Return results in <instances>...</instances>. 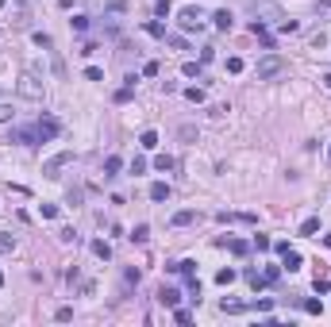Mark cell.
<instances>
[{
    "instance_id": "cell-13",
    "label": "cell",
    "mask_w": 331,
    "mask_h": 327,
    "mask_svg": "<svg viewBox=\"0 0 331 327\" xmlns=\"http://www.w3.org/2000/svg\"><path fill=\"white\" fill-rule=\"evenodd\" d=\"M169 270L181 273V277H197V262H193V258H181V262H177V266H169Z\"/></svg>"
},
{
    "instance_id": "cell-23",
    "label": "cell",
    "mask_w": 331,
    "mask_h": 327,
    "mask_svg": "<svg viewBox=\"0 0 331 327\" xmlns=\"http://www.w3.org/2000/svg\"><path fill=\"white\" fill-rule=\"evenodd\" d=\"M173 158H169V154H158V158H154V169H162V173H169V169H173Z\"/></svg>"
},
{
    "instance_id": "cell-35",
    "label": "cell",
    "mask_w": 331,
    "mask_h": 327,
    "mask_svg": "<svg viewBox=\"0 0 331 327\" xmlns=\"http://www.w3.org/2000/svg\"><path fill=\"white\" fill-rule=\"evenodd\" d=\"M216 281H220V285H231V281H235V270H220V273H216Z\"/></svg>"
},
{
    "instance_id": "cell-20",
    "label": "cell",
    "mask_w": 331,
    "mask_h": 327,
    "mask_svg": "<svg viewBox=\"0 0 331 327\" xmlns=\"http://www.w3.org/2000/svg\"><path fill=\"white\" fill-rule=\"evenodd\" d=\"M143 31H147V35H154V39H166V27L158 23V19H150V23H143Z\"/></svg>"
},
{
    "instance_id": "cell-31",
    "label": "cell",
    "mask_w": 331,
    "mask_h": 327,
    "mask_svg": "<svg viewBox=\"0 0 331 327\" xmlns=\"http://www.w3.org/2000/svg\"><path fill=\"white\" fill-rule=\"evenodd\" d=\"M16 250V239L12 235H0V254H12Z\"/></svg>"
},
{
    "instance_id": "cell-17",
    "label": "cell",
    "mask_w": 331,
    "mask_h": 327,
    "mask_svg": "<svg viewBox=\"0 0 331 327\" xmlns=\"http://www.w3.org/2000/svg\"><path fill=\"white\" fill-rule=\"evenodd\" d=\"M247 281H250V289H266V285H270L266 273H258V270H247Z\"/></svg>"
},
{
    "instance_id": "cell-34",
    "label": "cell",
    "mask_w": 331,
    "mask_h": 327,
    "mask_svg": "<svg viewBox=\"0 0 331 327\" xmlns=\"http://www.w3.org/2000/svg\"><path fill=\"white\" fill-rule=\"evenodd\" d=\"M54 320H58V324H69V320H73V308H58Z\"/></svg>"
},
{
    "instance_id": "cell-9",
    "label": "cell",
    "mask_w": 331,
    "mask_h": 327,
    "mask_svg": "<svg viewBox=\"0 0 331 327\" xmlns=\"http://www.w3.org/2000/svg\"><path fill=\"white\" fill-rule=\"evenodd\" d=\"M212 23H216V27H220V31H231V27H235V16H231V12H227V8H220V12H216V16H212Z\"/></svg>"
},
{
    "instance_id": "cell-29",
    "label": "cell",
    "mask_w": 331,
    "mask_h": 327,
    "mask_svg": "<svg viewBox=\"0 0 331 327\" xmlns=\"http://www.w3.org/2000/svg\"><path fill=\"white\" fill-rule=\"evenodd\" d=\"M304 312H308V316H320V312H324V300H304Z\"/></svg>"
},
{
    "instance_id": "cell-36",
    "label": "cell",
    "mask_w": 331,
    "mask_h": 327,
    "mask_svg": "<svg viewBox=\"0 0 331 327\" xmlns=\"http://www.w3.org/2000/svg\"><path fill=\"white\" fill-rule=\"evenodd\" d=\"M227 73H243V58H227Z\"/></svg>"
},
{
    "instance_id": "cell-5",
    "label": "cell",
    "mask_w": 331,
    "mask_h": 327,
    "mask_svg": "<svg viewBox=\"0 0 331 327\" xmlns=\"http://www.w3.org/2000/svg\"><path fill=\"white\" fill-rule=\"evenodd\" d=\"M177 23H181L185 31H200V12H197V8H185V12L177 16Z\"/></svg>"
},
{
    "instance_id": "cell-7",
    "label": "cell",
    "mask_w": 331,
    "mask_h": 327,
    "mask_svg": "<svg viewBox=\"0 0 331 327\" xmlns=\"http://www.w3.org/2000/svg\"><path fill=\"white\" fill-rule=\"evenodd\" d=\"M8 143H39V131H35V127H16V131L8 135Z\"/></svg>"
},
{
    "instance_id": "cell-6",
    "label": "cell",
    "mask_w": 331,
    "mask_h": 327,
    "mask_svg": "<svg viewBox=\"0 0 331 327\" xmlns=\"http://www.w3.org/2000/svg\"><path fill=\"white\" fill-rule=\"evenodd\" d=\"M158 304H166V308H177V304H181V293H177L173 285H162V289H158Z\"/></svg>"
},
{
    "instance_id": "cell-19",
    "label": "cell",
    "mask_w": 331,
    "mask_h": 327,
    "mask_svg": "<svg viewBox=\"0 0 331 327\" xmlns=\"http://www.w3.org/2000/svg\"><path fill=\"white\" fill-rule=\"evenodd\" d=\"M166 47H173V50H189V43H185V39H181V35H169V31H166V39H162Z\"/></svg>"
},
{
    "instance_id": "cell-4",
    "label": "cell",
    "mask_w": 331,
    "mask_h": 327,
    "mask_svg": "<svg viewBox=\"0 0 331 327\" xmlns=\"http://www.w3.org/2000/svg\"><path fill=\"white\" fill-rule=\"evenodd\" d=\"M35 131H39V143H50V139L62 135V123H58L54 115H43V119L35 123Z\"/></svg>"
},
{
    "instance_id": "cell-46",
    "label": "cell",
    "mask_w": 331,
    "mask_h": 327,
    "mask_svg": "<svg viewBox=\"0 0 331 327\" xmlns=\"http://www.w3.org/2000/svg\"><path fill=\"white\" fill-rule=\"evenodd\" d=\"M0 285H4V273H0Z\"/></svg>"
},
{
    "instance_id": "cell-33",
    "label": "cell",
    "mask_w": 331,
    "mask_h": 327,
    "mask_svg": "<svg viewBox=\"0 0 331 327\" xmlns=\"http://www.w3.org/2000/svg\"><path fill=\"white\" fill-rule=\"evenodd\" d=\"M58 239H62V243H77V231H73V227H62Z\"/></svg>"
},
{
    "instance_id": "cell-38",
    "label": "cell",
    "mask_w": 331,
    "mask_h": 327,
    "mask_svg": "<svg viewBox=\"0 0 331 327\" xmlns=\"http://www.w3.org/2000/svg\"><path fill=\"white\" fill-rule=\"evenodd\" d=\"M43 219H58V204H43Z\"/></svg>"
},
{
    "instance_id": "cell-18",
    "label": "cell",
    "mask_w": 331,
    "mask_h": 327,
    "mask_svg": "<svg viewBox=\"0 0 331 327\" xmlns=\"http://www.w3.org/2000/svg\"><path fill=\"white\" fill-rule=\"evenodd\" d=\"M181 73H185V77H200V73H204V62H185Z\"/></svg>"
},
{
    "instance_id": "cell-44",
    "label": "cell",
    "mask_w": 331,
    "mask_h": 327,
    "mask_svg": "<svg viewBox=\"0 0 331 327\" xmlns=\"http://www.w3.org/2000/svg\"><path fill=\"white\" fill-rule=\"evenodd\" d=\"M328 162H331V147H328Z\"/></svg>"
},
{
    "instance_id": "cell-27",
    "label": "cell",
    "mask_w": 331,
    "mask_h": 327,
    "mask_svg": "<svg viewBox=\"0 0 331 327\" xmlns=\"http://www.w3.org/2000/svg\"><path fill=\"white\" fill-rule=\"evenodd\" d=\"M316 231H320V219L312 216V219H304V223H300V235H316Z\"/></svg>"
},
{
    "instance_id": "cell-28",
    "label": "cell",
    "mask_w": 331,
    "mask_h": 327,
    "mask_svg": "<svg viewBox=\"0 0 331 327\" xmlns=\"http://www.w3.org/2000/svg\"><path fill=\"white\" fill-rule=\"evenodd\" d=\"M35 47H43V50H50V47H54V39H50V35H43V31H35Z\"/></svg>"
},
{
    "instance_id": "cell-1",
    "label": "cell",
    "mask_w": 331,
    "mask_h": 327,
    "mask_svg": "<svg viewBox=\"0 0 331 327\" xmlns=\"http://www.w3.org/2000/svg\"><path fill=\"white\" fill-rule=\"evenodd\" d=\"M289 69V62L281 54H266V58H258V65H254V73H258V81H274V77H281Z\"/></svg>"
},
{
    "instance_id": "cell-14",
    "label": "cell",
    "mask_w": 331,
    "mask_h": 327,
    "mask_svg": "<svg viewBox=\"0 0 331 327\" xmlns=\"http://www.w3.org/2000/svg\"><path fill=\"white\" fill-rule=\"evenodd\" d=\"M119 169H123V158H119V154H108V158H104V177H116Z\"/></svg>"
},
{
    "instance_id": "cell-37",
    "label": "cell",
    "mask_w": 331,
    "mask_h": 327,
    "mask_svg": "<svg viewBox=\"0 0 331 327\" xmlns=\"http://www.w3.org/2000/svg\"><path fill=\"white\" fill-rule=\"evenodd\" d=\"M254 246H258V250H270L274 243H270V235H254Z\"/></svg>"
},
{
    "instance_id": "cell-15",
    "label": "cell",
    "mask_w": 331,
    "mask_h": 327,
    "mask_svg": "<svg viewBox=\"0 0 331 327\" xmlns=\"http://www.w3.org/2000/svg\"><path fill=\"white\" fill-rule=\"evenodd\" d=\"M93 254H97L100 262H108V258H112V246L104 243V239H93Z\"/></svg>"
},
{
    "instance_id": "cell-16",
    "label": "cell",
    "mask_w": 331,
    "mask_h": 327,
    "mask_svg": "<svg viewBox=\"0 0 331 327\" xmlns=\"http://www.w3.org/2000/svg\"><path fill=\"white\" fill-rule=\"evenodd\" d=\"M139 147H143V150H154V147H158V131H143V135H139Z\"/></svg>"
},
{
    "instance_id": "cell-12",
    "label": "cell",
    "mask_w": 331,
    "mask_h": 327,
    "mask_svg": "<svg viewBox=\"0 0 331 327\" xmlns=\"http://www.w3.org/2000/svg\"><path fill=\"white\" fill-rule=\"evenodd\" d=\"M193 219H197V212H193V208H181V212H173V219H169V223H173V227H189Z\"/></svg>"
},
{
    "instance_id": "cell-26",
    "label": "cell",
    "mask_w": 331,
    "mask_h": 327,
    "mask_svg": "<svg viewBox=\"0 0 331 327\" xmlns=\"http://www.w3.org/2000/svg\"><path fill=\"white\" fill-rule=\"evenodd\" d=\"M131 239H135V243H147V239H150V227H147V223H139V227L131 231Z\"/></svg>"
},
{
    "instance_id": "cell-21",
    "label": "cell",
    "mask_w": 331,
    "mask_h": 327,
    "mask_svg": "<svg viewBox=\"0 0 331 327\" xmlns=\"http://www.w3.org/2000/svg\"><path fill=\"white\" fill-rule=\"evenodd\" d=\"M131 97H135V85H131V81H127V85H123V89H119V93H116V104H127V100H131Z\"/></svg>"
},
{
    "instance_id": "cell-8",
    "label": "cell",
    "mask_w": 331,
    "mask_h": 327,
    "mask_svg": "<svg viewBox=\"0 0 331 327\" xmlns=\"http://www.w3.org/2000/svg\"><path fill=\"white\" fill-rule=\"evenodd\" d=\"M281 258H285V262H281V266H285V270H289V273H297V270H300V266H304V258H300V254H297V250H293V246H289V250H285V254H281Z\"/></svg>"
},
{
    "instance_id": "cell-2",
    "label": "cell",
    "mask_w": 331,
    "mask_h": 327,
    "mask_svg": "<svg viewBox=\"0 0 331 327\" xmlns=\"http://www.w3.org/2000/svg\"><path fill=\"white\" fill-rule=\"evenodd\" d=\"M19 97H27V100H43V81H39L35 69H23V77H19Z\"/></svg>"
},
{
    "instance_id": "cell-32",
    "label": "cell",
    "mask_w": 331,
    "mask_h": 327,
    "mask_svg": "<svg viewBox=\"0 0 331 327\" xmlns=\"http://www.w3.org/2000/svg\"><path fill=\"white\" fill-rule=\"evenodd\" d=\"M281 31H285V35H297L300 23H297V19H281Z\"/></svg>"
},
{
    "instance_id": "cell-40",
    "label": "cell",
    "mask_w": 331,
    "mask_h": 327,
    "mask_svg": "<svg viewBox=\"0 0 331 327\" xmlns=\"http://www.w3.org/2000/svg\"><path fill=\"white\" fill-rule=\"evenodd\" d=\"M85 77H89V81H104V73H100L97 65H89V69H85Z\"/></svg>"
},
{
    "instance_id": "cell-22",
    "label": "cell",
    "mask_w": 331,
    "mask_h": 327,
    "mask_svg": "<svg viewBox=\"0 0 331 327\" xmlns=\"http://www.w3.org/2000/svg\"><path fill=\"white\" fill-rule=\"evenodd\" d=\"M220 308H223V312H227V316H239V312H243L247 304H243V300H223Z\"/></svg>"
},
{
    "instance_id": "cell-11",
    "label": "cell",
    "mask_w": 331,
    "mask_h": 327,
    "mask_svg": "<svg viewBox=\"0 0 331 327\" xmlns=\"http://www.w3.org/2000/svg\"><path fill=\"white\" fill-rule=\"evenodd\" d=\"M150 200H154V204L169 200V185H166V181H154V185H150Z\"/></svg>"
},
{
    "instance_id": "cell-24",
    "label": "cell",
    "mask_w": 331,
    "mask_h": 327,
    "mask_svg": "<svg viewBox=\"0 0 331 327\" xmlns=\"http://www.w3.org/2000/svg\"><path fill=\"white\" fill-rule=\"evenodd\" d=\"M69 23H73V31H77V35H85V31H89V16H73Z\"/></svg>"
},
{
    "instance_id": "cell-41",
    "label": "cell",
    "mask_w": 331,
    "mask_h": 327,
    "mask_svg": "<svg viewBox=\"0 0 331 327\" xmlns=\"http://www.w3.org/2000/svg\"><path fill=\"white\" fill-rule=\"evenodd\" d=\"M108 8H112V12H123V8H127V0H108Z\"/></svg>"
},
{
    "instance_id": "cell-39",
    "label": "cell",
    "mask_w": 331,
    "mask_h": 327,
    "mask_svg": "<svg viewBox=\"0 0 331 327\" xmlns=\"http://www.w3.org/2000/svg\"><path fill=\"white\" fill-rule=\"evenodd\" d=\"M277 277H281V266H266V281H270V285H274Z\"/></svg>"
},
{
    "instance_id": "cell-43",
    "label": "cell",
    "mask_w": 331,
    "mask_h": 327,
    "mask_svg": "<svg viewBox=\"0 0 331 327\" xmlns=\"http://www.w3.org/2000/svg\"><path fill=\"white\" fill-rule=\"evenodd\" d=\"M320 81H324V85H328V89H331V73H324V77H320Z\"/></svg>"
},
{
    "instance_id": "cell-45",
    "label": "cell",
    "mask_w": 331,
    "mask_h": 327,
    "mask_svg": "<svg viewBox=\"0 0 331 327\" xmlns=\"http://www.w3.org/2000/svg\"><path fill=\"white\" fill-rule=\"evenodd\" d=\"M4 4H8V0H0V8H4Z\"/></svg>"
},
{
    "instance_id": "cell-3",
    "label": "cell",
    "mask_w": 331,
    "mask_h": 327,
    "mask_svg": "<svg viewBox=\"0 0 331 327\" xmlns=\"http://www.w3.org/2000/svg\"><path fill=\"white\" fill-rule=\"evenodd\" d=\"M73 158H77V154H73V150H62V154H54V158H50V162L43 165V173H47V177H50V181H54V177H62V169H66V165H73Z\"/></svg>"
},
{
    "instance_id": "cell-42",
    "label": "cell",
    "mask_w": 331,
    "mask_h": 327,
    "mask_svg": "<svg viewBox=\"0 0 331 327\" xmlns=\"http://www.w3.org/2000/svg\"><path fill=\"white\" fill-rule=\"evenodd\" d=\"M158 16H169V0H158V8H154Z\"/></svg>"
},
{
    "instance_id": "cell-10",
    "label": "cell",
    "mask_w": 331,
    "mask_h": 327,
    "mask_svg": "<svg viewBox=\"0 0 331 327\" xmlns=\"http://www.w3.org/2000/svg\"><path fill=\"white\" fill-rule=\"evenodd\" d=\"M220 246H227V250H231V254H239V258L250 250V243H243V239H220Z\"/></svg>"
},
{
    "instance_id": "cell-30",
    "label": "cell",
    "mask_w": 331,
    "mask_h": 327,
    "mask_svg": "<svg viewBox=\"0 0 331 327\" xmlns=\"http://www.w3.org/2000/svg\"><path fill=\"white\" fill-rule=\"evenodd\" d=\"M173 320H177V324H193V312H189V308H173Z\"/></svg>"
},
{
    "instance_id": "cell-25",
    "label": "cell",
    "mask_w": 331,
    "mask_h": 327,
    "mask_svg": "<svg viewBox=\"0 0 331 327\" xmlns=\"http://www.w3.org/2000/svg\"><path fill=\"white\" fill-rule=\"evenodd\" d=\"M185 100H193V104H204V89H197V85H193V89H185Z\"/></svg>"
}]
</instances>
